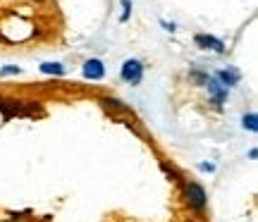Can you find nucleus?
I'll use <instances>...</instances> for the list:
<instances>
[{"mask_svg":"<svg viewBox=\"0 0 258 222\" xmlns=\"http://www.w3.org/2000/svg\"><path fill=\"white\" fill-rule=\"evenodd\" d=\"M184 196H186V203L191 205L194 210H206V205H208V196H206V189L201 184H196V182H189L184 186Z\"/></svg>","mask_w":258,"mask_h":222,"instance_id":"f257e3e1","label":"nucleus"},{"mask_svg":"<svg viewBox=\"0 0 258 222\" xmlns=\"http://www.w3.org/2000/svg\"><path fill=\"white\" fill-rule=\"evenodd\" d=\"M120 77L127 84H139L144 79V65H141V60H137V57L124 60V62H122V69H120Z\"/></svg>","mask_w":258,"mask_h":222,"instance_id":"f03ea898","label":"nucleus"},{"mask_svg":"<svg viewBox=\"0 0 258 222\" xmlns=\"http://www.w3.org/2000/svg\"><path fill=\"white\" fill-rule=\"evenodd\" d=\"M27 103H29V101H8V98H0V110H3V120L8 122L12 115H17V117H24V115H29Z\"/></svg>","mask_w":258,"mask_h":222,"instance_id":"7ed1b4c3","label":"nucleus"},{"mask_svg":"<svg viewBox=\"0 0 258 222\" xmlns=\"http://www.w3.org/2000/svg\"><path fill=\"white\" fill-rule=\"evenodd\" d=\"M206 86H208V93H211V103L215 105V108H222V103L227 101V89H225L215 77H208Z\"/></svg>","mask_w":258,"mask_h":222,"instance_id":"20e7f679","label":"nucleus"},{"mask_svg":"<svg viewBox=\"0 0 258 222\" xmlns=\"http://www.w3.org/2000/svg\"><path fill=\"white\" fill-rule=\"evenodd\" d=\"M82 72H84V79H93V82H98V79L105 77V67H103V62L98 60V57H91V60H86V62H84Z\"/></svg>","mask_w":258,"mask_h":222,"instance_id":"39448f33","label":"nucleus"},{"mask_svg":"<svg viewBox=\"0 0 258 222\" xmlns=\"http://www.w3.org/2000/svg\"><path fill=\"white\" fill-rule=\"evenodd\" d=\"M194 43L201 48H208V50H215V53H225V43H222L220 38L215 36H208V34H199V36H194Z\"/></svg>","mask_w":258,"mask_h":222,"instance_id":"423d86ee","label":"nucleus"},{"mask_svg":"<svg viewBox=\"0 0 258 222\" xmlns=\"http://www.w3.org/2000/svg\"><path fill=\"white\" fill-rule=\"evenodd\" d=\"M215 79L225 86V89H230V86H237L241 79V74L237 72V69H232V67H227V69H220V72L215 74Z\"/></svg>","mask_w":258,"mask_h":222,"instance_id":"0eeeda50","label":"nucleus"},{"mask_svg":"<svg viewBox=\"0 0 258 222\" xmlns=\"http://www.w3.org/2000/svg\"><path fill=\"white\" fill-rule=\"evenodd\" d=\"M101 105H103V108H108V110L129 112V108H127V105H122V101H117V98H101Z\"/></svg>","mask_w":258,"mask_h":222,"instance_id":"6e6552de","label":"nucleus"},{"mask_svg":"<svg viewBox=\"0 0 258 222\" xmlns=\"http://www.w3.org/2000/svg\"><path fill=\"white\" fill-rule=\"evenodd\" d=\"M189 82L196 84V86H206V82H208V74L201 72V69H196V67H191V69H189Z\"/></svg>","mask_w":258,"mask_h":222,"instance_id":"1a4fd4ad","label":"nucleus"},{"mask_svg":"<svg viewBox=\"0 0 258 222\" xmlns=\"http://www.w3.org/2000/svg\"><path fill=\"white\" fill-rule=\"evenodd\" d=\"M241 127L249 131H258V115L256 112H249V115H244V120H241Z\"/></svg>","mask_w":258,"mask_h":222,"instance_id":"9d476101","label":"nucleus"},{"mask_svg":"<svg viewBox=\"0 0 258 222\" xmlns=\"http://www.w3.org/2000/svg\"><path fill=\"white\" fill-rule=\"evenodd\" d=\"M41 72H43V74H55V77H62V74H64V67L57 65V62H43V65H41Z\"/></svg>","mask_w":258,"mask_h":222,"instance_id":"9b49d317","label":"nucleus"},{"mask_svg":"<svg viewBox=\"0 0 258 222\" xmlns=\"http://www.w3.org/2000/svg\"><path fill=\"white\" fill-rule=\"evenodd\" d=\"M122 8H124V12H122V22H127L129 19V10H132V0H122Z\"/></svg>","mask_w":258,"mask_h":222,"instance_id":"f8f14e48","label":"nucleus"},{"mask_svg":"<svg viewBox=\"0 0 258 222\" xmlns=\"http://www.w3.org/2000/svg\"><path fill=\"white\" fill-rule=\"evenodd\" d=\"M22 72V69H19L17 65H12V67H3V69H0V77H8V74H19Z\"/></svg>","mask_w":258,"mask_h":222,"instance_id":"ddd939ff","label":"nucleus"},{"mask_svg":"<svg viewBox=\"0 0 258 222\" xmlns=\"http://www.w3.org/2000/svg\"><path fill=\"white\" fill-rule=\"evenodd\" d=\"M3 222H17V220H3Z\"/></svg>","mask_w":258,"mask_h":222,"instance_id":"4468645a","label":"nucleus"}]
</instances>
